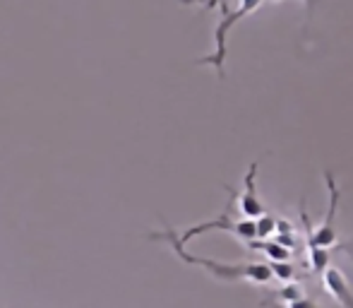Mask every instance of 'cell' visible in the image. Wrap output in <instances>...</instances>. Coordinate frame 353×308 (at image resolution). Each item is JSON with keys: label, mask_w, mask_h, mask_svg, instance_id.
<instances>
[{"label": "cell", "mask_w": 353, "mask_h": 308, "mask_svg": "<svg viewBox=\"0 0 353 308\" xmlns=\"http://www.w3.org/2000/svg\"><path fill=\"white\" fill-rule=\"evenodd\" d=\"M152 238H159V241H168L173 246L178 258H183L185 262L197 267H205L207 272H212L214 277L226 282H236V280H248L255 282V285H267L272 280V265H265V262H243V265H231V262H216V260H207V258H197L190 256L185 251L181 241H178V233L173 229H166L163 233H152Z\"/></svg>", "instance_id": "obj_1"}, {"label": "cell", "mask_w": 353, "mask_h": 308, "mask_svg": "<svg viewBox=\"0 0 353 308\" xmlns=\"http://www.w3.org/2000/svg\"><path fill=\"white\" fill-rule=\"evenodd\" d=\"M226 191L231 193V200H228V205H226V210L221 212V217L219 220H212V222H205V224H197V227H190L185 233H183L178 241L185 246L190 238H195V236H202V233H207V231H228V233H233L236 238H241V241H245V243H250V241H257V224H255V220H236L233 217V202H236V191H233L231 186H226Z\"/></svg>", "instance_id": "obj_2"}, {"label": "cell", "mask_w": 353, "mask_h": 308, "mask_svg": "<svg viewBox=\"0 0 353 308\" xmlns=\"http://www.w3.org/2000/svg\"><path fill=\"white\" fill-rule=\"evenodd\" d=\"M325 183L330 191V207H327L325 222L317 229L310 227V220L305 215V202H301V220L307 231V248H334L336 246V207H339V188H336L334 173L325 171Z\"/></svg>", "instance_id": "obj_3"}, {"label": "cell", "mask_w": 353, "mask_h": 308, "mask_svg": "<svg viewBox=\"0 0 353 308\" xmlns=\"http://www.w3.org/2000/svg\"><path fill=\"white\" fill-rule=\"evenodd\" d=\"M255 178H257V162H252L245 173V183H243L245 191L238 195V207H241V215L245 217V220H257V217H262L267 212L260 200V195H257Z\"/></svg>", "instance_id": "obj_4"}, {"label": "cell", "mask_w": 353, "mask_h": 308, "mask_svg": "<svg viewBox=\"0 0 353 308\" xmlns=\"http://www.w3.org/2000/svg\"><path fill=\"white\" fill-rule=\"evenodd\" d=\"M260 5H262V0H243L241 8H238V12L231 15V17H228L226 22H221L216 27V44H219L216 56L207 58V61H202V63H214V66L219 68V73H221V63H223V56H226V34H228V29H231L233 24H236L241 17H245V15H250L252 10L260 8Z\"/></svg>", "instance_id": "obj_5"}, {"label": "cell", "mask_w": 353, "mask_h": 308, "mask_svg": "<svg viewBox=\"0 0 353 308\" xmlns=\"http://www.w3.org/2000/svg\"><path fill=\"white\" fill-rule=\"evenodd\" d=\"M322 285H325L327 294L334 296V301L341 308H353V289L346 282V277L341 275V270L336 265H330L322 272Z\"/></svg>", "instance_id": "obj_6"}, {"label": "cell", "mask_w": 353, "mask_h": 308, "mask_svg": "<svg viewBox=\"0 0 353 308\" xmlns=\"http://www.w3.org/2000/svg\"><path fill=\"white\" fill-rule=\"evenodd\" d=\"M255 224H257V241H267V238L276 231V220H274V215H270V212L257 217Z\"/></svg>", "instance_id": "obj_7"}, {"label": "cell", "mask_w": 353, "mask_h": 308, "mask_svg": "<svg viewBox=\"0 0 353 308\" xmlns=\"http://www.w3.org/2000/svg\"><path fill=\"white\" fill-rule=\"evenodd\" d=\"M272 275L281 282H291L293 277H296V270H293V265H288V260L286 262H272Z\"/></svg>", "instance_id": "obj_8"}, {"label": "cell", "mask_w": 353, "mask_h": 308, "mask_svg": "<svg viewBox=\"0 0 353 308\" xmlns=\"http://www.w3.org/2000/svg\"><path fill=\"white\" fill-rule=\"evenodd\" d=\"M274 299L276 301H286V304H291V301H298V299H303V289L298 285H288V287H283V289H279L274 294Z\"/></svg>", "instance_id": "obj_9"}, {"label": "cell", "mask_w": 353, "mask_h": 308, "mask_svg": "<svg viewBox=\"0 0 353 308\" xmlns=\"http://www.w3.org/2000/svg\"><path fill=\"white\" fill-rule=\"evenodd\" d=\"M286 308H320V306H315L310 299H305V296H303V299H298V301H291V304H286Z\"/></svg>", "instance_id": "obj_10"}, {"label": "cell", "mask_w": 353, "mask_h": 308, "mask_svg": "<svg viewBox=\"0 0 353 308\" xmlns=\"http://www.w3.org/2000/svg\"><path fill=\"white\" fill-rule=\"evenodd\" d=\"M305 3H307V8H312V5H315V0H305Z\"/></svg>", "instance_id": "obj_11"}]
</instances>
